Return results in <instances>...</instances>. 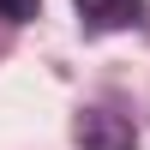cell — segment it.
Listing matches in <instances>:
<instances>
[{
    "label": "cell",
    "instance_id": "1",
    "mask_svg": "<svg viewBox=\"0 0 150 150\" xmlns=\"http://www.w3.org/2000/svg\"><path fill=\"white\" fill-rule=\"evenodd\" d=\"M72 138H78L84 150H138L132 120L114 114V108H84V114L72 120Z\"/></svg>",
    "mask_w": 150,
    "mask_h": 150
},
{
    "label": "cell",
    "instance_id": "2",
    "mask_svg": "<svg viewBox=\"0 0 150 150\" xmlns=\"http://www.w3.org/2000/svg\"><path fill=\"white\" fill-rule=\"evenodd\" d=\"M78 18L90 30H120V24H138L144 18V0H72Z\"/></svg>",
    "mask_w": 150,
    "mask_h": 150
}]
</instances>
